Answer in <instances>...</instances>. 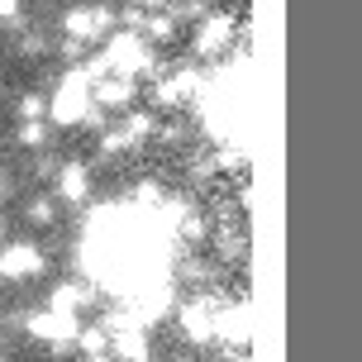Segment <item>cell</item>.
Wrapping results in <instances>:
<instances>
[{"mask_svg":"<svg viewBox=\"0 0 362 362\" xmlns=\"http://www.w3.org/2000/svg\"><path fill=\"white\" fill-rule=\"evenodd\" d=\"M0 362H5V358H0Z\"/></svg>","mask_w":362,"mask_h":362,"instance_id":"cell-9","label":"cell"},{"mask_svg":"<svg viewBox=\"0 0 362 362\" xmlns=\"http://www.w3.org/2000/svg\"><path fill=\"white\" fill-rule=\"evenodd\" d=\"M43 267H48V257L38 253L34 243H5L0 248V281H38L43 276Z\"/></svg>","mask_w":362,"mask_h":362,"instance_id":"cell-2","label":"cell"},{"mask_svg":"<svg viewBox=\"0 0 362 362\" xmlns=\"http://www.w3.org/2000/svg\"><path fill=\"white\" fill-rule=\"evenodd\" d=\"M62 29H67L76 43H86V38H100V34L110 29V10H100V5H76V10H67Z\"/></svg>","mask_w":362,"mask_h":362,"instance_id":"cell-4","label":"cell"},{"mask_svg":"<svg viewBox=\"0 0 362 362\" xmlns=\"http://www.w3.org/2000/svg\"><path fill=\"white\" fill-rule=\"evenodd\" d=\"M48 139H53V134H48L43 119H19V129H15V144L19 148H48Z\"/></svg>","mask_w":362,"mask_h":362,"instance_id":"cell-6","label":"cell"},{"mask_svg":"<svg viewBox=\"0 0 362 362\" xmlns=\"http://www.w3.org/2000/svg\"><path fill=\"white\" fill-rule=\"evenodd\" d=\"M90 105H95V90H90L86 72H67L57 81V90L48 95V119H53L57 129H72L90 115Z\"/></svg>","mask_w":362,"mask_h":362,"instance_id":"cell-1","label":"cell"},{"mask_svg":"<svg viewBox=\"0 0 362 362\" xmlns=\"http://www.w3.org/2000/svg\"><path fill=\"white\" fill-rule=\"evenodd\" d=\"M90 196V167L86 163H67L62 172H57V200H67V205H76V200Z\"/></svg>","mask_w":362,"mask_h":362,"instance_id":"cell-5","label":"cell"},{"mask_svg":"<svg viewBox=\"0 0 362 362\" xmlns=\"http://www.w3.org/2000/svg\"><path fill=\"white\" fill-rule=\"evenodd\" d=\"M0 24H24V0H0Z\"/></svg>","mask_w":362,"mask_h":362,"instance_id":"cell-8","label":"cell"},{"mask_svg":"<svg viewBox=\"0 0 362 362\" xmlns=\"http://www.w3.org/2000/svg\"><path fill=\"white\" fill-rule=\"evenodd\" d=\"M29 329H34L43 344H53V348H67V344H76V334H81V320H76L72 310H57V305H48V310H38L34 320H29Z\"/></svg>","mask_w":362,"mask_h":362,"instance_id":"cell-3","label":"cell"},{"mask_svg":"<svg viewBox=\"0 0 362 362\" xmlns=\"http://www.w3.org/2000/svg\"><path fill=\"white\" fill-rule=\"evenodd\" d=\"M24 219H29V224H38V229H48V224L57 219V200L53 196H34L29 205H24Z\"/></svg>","mask_w":362,"mask_h":362,"instance_id":"cell-7","label":"cell"}]
</instances>
